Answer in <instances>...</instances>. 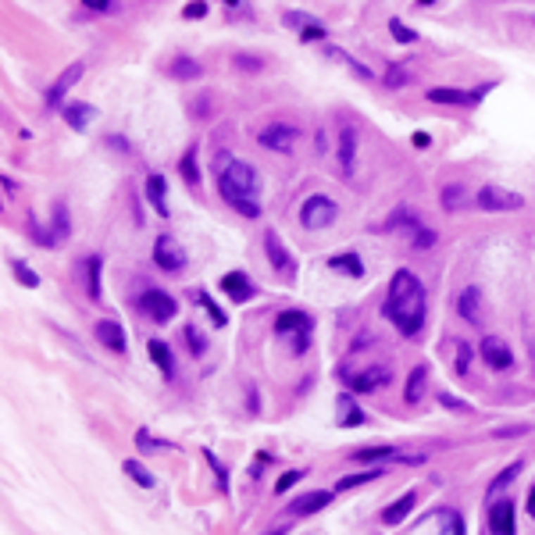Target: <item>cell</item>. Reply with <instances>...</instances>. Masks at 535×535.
I'll list each match as a JSON object with an SVG mask.
<instances>
[{
    "label": "cell",
    "mask_w": 535,
    "mask_h": 535,
    "mask_svg": "<svg viewBox=\"0 0 535 535\" xmlns=\"http://www.w3.org/2000/svg\"><path fill=\"white\" fill-rule=\"evenodd\" d=\"M428 314V300H424V286L414 272L400 268L389 282V296H386V317L396 325L400 336H417Z\"/></svg>",
    "instance_id": "cell-1"
},
{
    "label": "cell",
    "mask_w": 535,
    "mask_h": 535,
    "mask_svg": "<svg viewBox=\"0 0 535 535\" xmlns=\"http://www.w3.org/2000/svg\"><path fill=\"white\" fill-rule=\"evenodd\" d=\"M218 193L229 207H236L246 218H257L260 214V203H257V193H260V179H257V168L246 165V160H236L229 157L225 168L218 175Z\"/></svg>",
    "instance_id": "cell-2"
},
{
    "label": "cell",
    "mask_w": 535,
    "mask_h": 535,
    "mask_svg": "<svg viewBox=\"0 0 535 535\" xmlns=\"http://www.w3.org/2000/svg\"><path fill=\"white\" fill-rule=\"evenodd\" d=\"M336 214H339L336 200H329V196L314 193V196H307V200L300 203V225H303V229H310V232H317V229H329V225L336 222Z\"/></svg>",
    "instance_id": "cell-3"
},
{
    "label": "cell",
    "mask_w": 535,
    "mask_h": 535,
    "mask_svg": "<svg viewBox=\"0 0 535 535\" xmlns=\"http://www.w3.org/2000/svg\"><path fill=\"white\" fill-rule=\"evenodd\" d=\"M474 203H478L482 210H493V214H510V210H521V207H524V196L514 193V189H503V186H496V182H486V186L478 189Z\"/></svg>",
    "instance_id": "cell-4"
},
{
    "label": "cell",
    "mask_w": 535,
    "mask_h": 535,
    "mask_svg": "<svg viewBox=\"0 0 535 535\" xmlns=\"http://www.w3.org/2000/svg\"><path fill=\"white\" fill-rule=\"evenodd\" d=\"M257 139H260V146L275 150V153H293V146L300 143V129L289 122H275V125H264L257 132Z\"/></svg>",
    "instance_id": "cell-5"
},
{
    "label": "cell",
    "mask_w": 535,
    "mask_h": 535,
    "mask_svg": "<svg viewBox=\"0 0 535 535\" xmlns=\"http://www.w3.org/2000/svg\"><path fill=\"white\" fill-rule=\"evenodd\" d=\"M153 260H157V268L160 272H182L186 268V250L179 246V239L175 236H157V243H153Z\"/></svg>",
    "instance_id": "cell-6"
},
{
    "label": "cell",
    "mask_w": 535,
    "mask_h": 535,
    "mask_svg": "<svg viewBox=\"0 0 535 535\" xmlns=\"http://www.w3.org/2000/svg\"><path fill=\"white\" fill-rule=\"evenodd\" d=\"M139 307H143V314H146V317H153V321H157V325L172 321V317H175V310H179V303H175L165 289H146V293L139 296Z\"/></svg>",
    "instance_id": "cell-7"
},
{
    "label": "cell",
    "mask_w": 535,
    "mask_h": 535,
    "mask_svg": "<svg viewBox=\"0 0 535 535\" xmlns=\"http://www.w3.org/2000/svg\"><path fill=\"white\" fill-rule=\"evenodd\" d=\"M82 79V65H72V68H65L61 75H58V82H54L50 89H46V107L50 111H58V107H65V100H68V93H72V86Z\"/></svg>",
    "instance_id": "cell-8"
},
{
    "label": "cell",
    "mask_w": 535,
    "mask_h": 535,
    "mask_svg": "<svg viewBox=\"0 0 535 535\" xmlns=\"http://www.w3.org/2000/svg\"><path fill=\"white\" fill-rule=\"evenodd\" d=\"M264 253H268V260H272V268H279V272H282L286 279H293V272H296V260H293V253L286 250L282 236L268 232V236H264Z\"/></svg>",
    "instance_id": "cell-9"
},
{
    "label": "cell",
    "mask_w": 535,
    "mask_h": 535,
    "mask_svg": "<svg viewBox=\"0 0 535 535\" xmlns=\"http://www.w3.org/2000/svg\"><path fill=\"white\" fill-rule=\"evenodd\" d=\"M457 310H460V317L467 321V325H486V300H482V293H478L474 286L460 289Z\"/></svg>",
    "instance_id": "cell-10"
},
{
    "label": "cell",
    "mask_w": 535,
    "mask_h": 535,
    "mask_svg": "<svg viewBox=\"0 0 535 535\" xmlns=\"http://www.w3.org/2000/svg\"><path fill=\"white\" fill-rule=\"evenodd\" d=\"M482 360H486L489 367H496V371H507L514 364V353H510V346L500 336H486L482 339Z\"/></svg>",
    "instance_id": "cell-11"
},
{
    "label": "cell",
    "mask_w": 535,
    "mask_h": 535,
    "mask_svg": "<svg viewBox=\"0 0 535 535\" xmlns=\"http://www.w3.org/2000/svg\"><path fill=\"white\" fill-rule=\"evenodd\" d=\"M489 531L493 535H517V528H514V503L510 500H496L489 507Z\"/></svg>",
    "instance_id": "cell-12"
},
{
    "label": "cell",
    "mask_w": 535,
    "mask_h": 535,
    "mask_svg": "<svg viewBox=\"0 0 535 535\" xmlns=\"http://www.w3.org/2000/svg\"><path fill=\"white\" fill-rule=\"evenodd\" d=\"M389 364H374V367H367V371H360V374H353V379L346 382L353 393H371V389H379L382 382H389Z\"/></svg>",
    "instance_id": "cell-13"
},
{
    "label": "cell",
    "mask_w": 535,
    "mask_h": 535,
    "mask_svg": "<svg viewBox=\"0 0 535 535\" xmlns=\"http://www.w3.org/2000/svg\"><path fill=\"white\" fill-rule=\"evenodd\" d=\"M96 339H100V346H107L111 353H125V332H122V325L118 321H111V317H103V321H96Z\"/></svg>",
    "instance_id": "cell-14"
},
{
    "label": "cell",
    "mask_w": 535,
    "mask_h": 535,
    "mask_svg": "<svg viewBox=\"0 0 535 535\" xmlns=\"http://www.w3.org/2000/svg\"><path fill=\"white\" fill-rule=\"evenodd\" d=\"M432 103H457V107H467V103H478L482 89L471 93V89H450V86H436V89H428L424 93Z\"/></svg>",
    "instance_id": "cell-15"
},
{
    "label": "cell",
    "mask_w": 535,
    "mask_h": 535,
    "mask_svg": "<svg viewBox=\"0 0 535 535\" xmlns=\"http://www.w3.org/2000/svg\"><path fill=\"white\" fill-rule=\"evenodd\" d=\"M414 503H417V493H414V489H407L403 496H396V500L382 510V524H389V528H393V524H403V521H407V514L414 510Z\"/></svg>",
    "instance_id": "cell-16"
},
{
    "label": "cell",
    "mask_w": 535,
    "mask_h": 535,
    "mask_svg": "<svg viewBox=\"0 0 535 535\" xmlns=\"http://www.w3.org/2000/svg\"><path fill=\"white\" fill-rule=\"evenodd\" d=\"M353 157H357V132L350 125H343L339 129V172H343V179L353 175Z\"/></svg>",
    "instance_id": "cell-17"
},
{
    "label": "cell",
    "mask_w": 535,
    "mask_h": 535,
    "mask_svg": "<svg viewBox=\"0 0 535 535\" xmlns=\"http://www.w3.org/2000/svg\"><path fill=\"white\" fill-rule=\"evenodd\" d=\"M61 111H65V122H68L75 132H86V129H89V122L96 118V107H89V103H79V100L65 103Z\"/></svg>",
    "instance_id": "cell-18"
},
{
    "label": "cell",
    "mask_w": 535,
    "mask_h": 535,
    "mask_svg": "<svg viewBox=\"0 0 535 535\" xmlns=\"http://www.w3.org/2000/svg\"><path fill=\"white\" fill-rule=\"evenodd\" d=\"M329 503H332V493H329V489H314V493H307V496L293 500V503H289V510H293V514H300V517H307V514H317L321 507H329Z\"/></svg>",
    "instance_id": "cell-19"
},
{
    "label": "cell",
    "mask_w": 535,
    "mask_h": 535,
    "mask_svg": "<svg viewBox=\"0 0 535 535\" xmlns=\"http://www.w3.org/2000/svg\"><path fill=\"white\" fill-rule=\"evenodd\" d=\"M146 200L153 203V210L160 214V218H168V182L165 179H160V175H150L146 179Z\"/></svg>",
    "instance_id": "cell-20"
},
{
    "label": "cell",
    "mask_w": 535,
    "mask_h": 535,
    "mask_svg": "<svg viewBox=\"0 0 535 535\" xmlns=\"http://www.w3.org/2000/svg\"><path fill=\"white\" fill-rule=\"evenodd\" d=\"M424 393H428V367H424V364H417V367L407 374L403 400H407V403H421V400H424Z\"/></svg>",
    "instance_id": "cell-21"
},
{
    "label": "cell",
    "mask_w": 535,
    "mask_h": 535,
    "mask_svg": "<svg viewBox=\"0 0 535 535\" xmlns=\"http://www.w3.org/2000/svg\"><path fill=\"white\" fill-rule=\"evenodd\" d=\"M222 289H225V293H229L232 300H239V303L253 296V282H250V279H246L243 272H229V275L222 279Z\"/></svg>",
    "instance_id": "cell-22"
},
{
    "label": "cell",
    "mask_w": 535,
    "mask_h": 535,
    "mask_svg": "<svg viewBox=\"0 0 535 535\" xmlns=\"http://www.w3.org/2000/svg\"><path fill=\"white\" fill-rule=\"evenodd\" d=\"M307 325H310V317H307L303 310H282V314H279V321H275V332H279V336L307 332Z\"/></svg>",
    "instance_id": "cell-23"
},
{
    "label": "cell",
    "mask_w": 535,
    "mask_h": 535,
    "mask_svg": "<svg viewBox=\"0 0 535 535\" xmlns=\"http://www.w3.org/2000/svg\"><path fill=\"white\" fill-rule=\"evenodd\" d=\"M439 200H443V210H464L471 203V193L460 182H446L443 193H439Z\"/></svg>",
    "instance_id": "cell-24"
},
{
    "label": "cell",
    "mask_w": 535,
    "mask_h": 535,
    "mask_svg": "<svg viewBox=\"0 0 535 535\" xmlns=\"http://www.w3.org/2000/svg\"><path fill=\"white\" fill-rule=\"evenodd\" d=\"M382 229H389V232H396V229H407V232H417L421 229V218L410 210V207H396L389 218H386V225Z\"/></svg>",
    "instance_id": "cell-25"
},
{
    "label": "cell",
    "mask_w": 535,
    "mask_h": 535,
    "mask_svg": "<svg viewBox=\"0 0 535 535\" xmlns=\"http://www.w3.org/2000/svg\"><path fill=\"white\" fill-rule=\"evenodd\" d=\"M329 268H336V272H343V275H350V279H360V275H364V264H360L357 253H336V257H329Z\"/></svg>",
    "instance_id": "cell-26"
},
{
    "label": "cell",
    "mask_w": 535,
    "mask_h": 535,
    "mask_svg": "<svg viewBox=\"0 0 535 535\" xmlns=\"http://www.w3.org/2000/svg\"><path fill=\"white\" fill-rule=\"evenodd\" d=\"M150 357H153V364L160 371H165V379H172V374H175V360H172V350L160 339H150Z\"/></svg>",
    "instance_id": "cell-27"
},
{
    "label": "cell",
    "mask_w": 535,
    "mask_h": 535,
    "mask_svg": "<svg viewBox=\"0 0 535 535\" xmlns=\"http://www.w3.org/2000/svg\"><path fill=\"white\" fill-rule=\"evenodd\" d=\"M82 272H86V293H89V300H100V257H86Z\"/></svg>",
    "instance_id": "cell-28"
},
{
    "label": "cell",
    "mask_w": 535,
    "mask_h": 535,
    "mask_svg": "<svg viewBox=\"0 0 535 535\" xmlns=\"http://www.w3.org/2000/svg\"><path fill=\"white\" fill-rule=\"evenodd\" d=\"M72 236V225H68V207L65 203H58L54 207V246H58L61 239H68Z\"/></svg>",
    "instance_id": "cell-29"
},
{
    "label": "cell",
    "mask_w": 535,
    "mask_h": 535,
    "mask_svg": "<svg viewBox=\"0 0 535 535\" xmlns=\"http://www.w3.org/2000/svg\"><path fill=\"white\" fill-rule=\"evenodd\" d=\"M122 471H125V474L136 482V486H143V489H153V474H150V471H146L139 460H125V464H122Z\"/></svg>",
    "instance_id": "cell-30"
},
{
    "label": "cell",
    "mask_w": 535,
    "mask_h": 535,
    "mask_svg": "<svg viewBox=\"0 0 535 535\" xmlns=\"http://www.w3.org/2000/svg\"><path fill=\"white\" fill-rule=\"evenodd\" d=\"M521 467H524V460H514V464H510V467H507L503 474H496V478H493V486H489V496H500V493H503V489L510 486V482H514V478L521 474Z\"/></svg>",
    "instance_id": "cell-31"
},
{
    "label": "cell",
    "mask_w": 535,
    "mask_h": 535,
    "mask_svg": "<svg viewBox=\"0 0 535 535\" xmlns=\"http://www.w3.org/2000/svg\"><path fill=\"white\" fill-rule=\"evenodd\" d=\"M357 460L360 464H374V460H396V450L393 446H367V450H357Z\"/></svg>",
    "instance_id": "cell-32"
},
{
    "label": "cell",
    "mask_w": 535,
    "mask_h": 535,
    "mask_svg": "<svg viewBox=\"0 0 535 535\" xmlns=\"http://www.w3.org/2000/svg\"><path fill=\"white\" fill-rule=\"evenodd\" d=\"M453 367H457V374H460V379H467V374H471V357H474V350L467 346V343H453Z\"/></svg>",
    "instance_id": "cell-33"
},
{
    "label": "cell",
    "mask_w": 535,
    "mask_h": 535,
    "mask_svg": "<svg viewBox=\"0 0 535 535\" xmlns=\"http://www.w3.org/2000/svg\"><path fill=\"white\" fill-rule=\"evenodd\" d=\"M172 75H175V79H200L203 68H200L193 58H175V61H172Z\"/></svg>",
    "instance_id": "cell-34"
},
{
    "label": "cell",
    "mask_w": 535,
    "mask_h": 535,
    "mask_svg": "<svg viewBox=\"0 0 535 535\" xmlns=\"http://www.w3.org/2000/svg\"><path fill=\"white\" fill-rule=\"evenodd\" d=\"M11 272H15V279H18L25 289H36V286H39V275L32 272L25 260H11Z\"/></svg>",
    "instance_id": "cell-35"
},
{
    "label": "cell",
    "mask_w": 535,
    "mask_h": 535,
    "mask_svg": "<svg viewBox=\"0 0 535 535\" xmlns=\"http://www.w3.org/2000/svg\"><path fill=\"white\" fill-rule=\"evenodd\" d=\"M179 175H182L189 186H196V182H200V168H196V153H193V150L179 160Z\"/></svg>",
    "instance_id": "cell-36"
},
{
    "label": "cell",
    "mask_w": 535,
    "mask_h": 535,
    "mask_svg": "<svg viewBox=\"0 0 535 535\" xmlns=\"http://www.w3.org/2000/svg\"><path fill=\"white\" fill-rule=\"evenodd\" d=\"M439 535H467V528H464V517H460L457 510H450V514L443 517V528H439Z\"/></svg>",
    "instance_id": "cell-37"
},
{
    "label": "cell",
    "mask_w": 535,
    "mask_h": 535,
    "mask_svg": "<svg viewBox=\"0 0 535 535\" xmlns=\"http://www.w3.org/2000/svg\"><path fill=\"white\" fill-rule=\"evenodd\" d=\"M382 471L374 467V471H360V474H346V478H339V489H353V486H364V482H371V478H379Z\"/></svg>",
    "instance_id": "cell-38"
},
{
    "label": "cell",
    "mask_w": 535,
    "mask_h": 535,
    "mask_svg": "<svg viewBox=\"0 0 535 535\" xmlns=\"http://www.w3.org/2000/svg\"><path fill=\"white\" fill-rule=\"evenodd\" d=\"M389 32H393V39H396V43H414V39H417V32H414V29H407L400 18H389Z\"/></svg>",
    "instance_id": "cell-39"
},
{
    "label": "cell",
    "mask_w": 535,
    "mask_h": 535,
    "mask_svg": "<svg viewBox=\"0 0 535 535\" xmlns=\"http://www.w3.org/2000/svg\"><path fill=\"white\" fill-rule=\"evenodd\" d=\"M339 410H346V414H343V424H360V421H364L360 407H353V400H350V396H343V400H339Z\"/></svg>",
    "instance_id": "cell-40"
},
{
    "label": "cell",
    "mask_w": 535,
    "mask_h": 535,
    "mask_svg": "<svg viewBox=\"0 0 535 535\" xmlns=\"http://www.w3.org/2000/svg\"><path fill=\"white\" fill-rule=\"evenodd\" d=\"M410 243H414V250H428V246H436V232L417 229V232H410Z\"/></svg>",
    "instance_id": "cell-41"
},
{
    "label": "cell",
    "mask_w": 535,
    "mask_h": 535,
    "mask_svg": "<svg viewBox=\"0 0 535 535\" xmlns=\"http://www.w3.org/2000/svg\"><path fill=\"white\" fill-rule=\"evenodd\" d=\"M407 79H410L407 65H389V68H386V86H403Z\"/></svg>",
    "instance_id": "cell-42"
},
{
    "label": "cell",
    "mask_w": 535,
    "mask_h": 535,
    "mask_svg": "<svg viewBox=\"0 0 535 535\" xmlns=\"http://www.w3.org/2000/svg\"><path fill=\"white\" fill-rule=\"evenodd\" d=\"M329 54H332V58H339L343 65H350V72H353V75H360V79H371V68H364L360 61H353V58H346V54H343V50H329Z\"/></svg>",
    "instance_id": "cell-43"
},
{
    "label": "cell",
    "mask_w": 535,
    "mask_h": 535,
    "mask_svg": "<svg viewBox=\"0 0 535 535\" xmlns=\"http://www.w3.org/2000/svg\"><path fill=\"white\" fill-rule=\"evenodd\" d=\"M186 343H189V350H193V357H200V353H207V343H203V336L193 329V325H186Z\"/></svg>",
    "instance_id": "cell-44"
},
{
    "label": "cell",
    "mask_w": 535,
    "mask_h": 535,
    "mask_svg": "<svg viewBox=\"0 0 535 535\" xmlns=\"http://www.w3.org/2000/svg\"><path fill=\"white\" fill-rule=\"evenodd\" d=\"M196 300H200V303H203V310L214 317V325H225V310H222L218 303H214V300H207L203 293H196Z\"/></svg>",
    "instance_id": "cell-45"
},
{
    "label": "cell",
    "mask_w": 535,
    "mask_h": 535,
    "mask_svg": "<svg viewBox=\"0 0 535 535\" xmlns=\"http://www.w3.org/2000/svg\"><path fill=\"white\" fill-rule=\"evenodd\" d=\"M236 68H243V72H260L264 61L253 58V54H236Z\"/></svg>",
    "instance_id": "cell-46"
},
{
    "label": "cell",
    "mask_w": 535,
    "mask_h": 535,
    "mask_svg": "<svg viewBox=\"0 0 535 535\" xmlns=\"http://www.w3.org/2000/svg\"><path fill=\"white\" fill-rule=\"evenodd\" d=\"M203 457H207V464L214 467V474H218V486H222V493H225V489H229V478H225V467H222V460L214 457L210 450H203Z\"/></svg>",
    "instance_id": "cell-47"
},
{
    "label": "cell",
    "mask_w": 535,
    "mask_h": 535,
    "mask_svg": "<svg viewBox=\"0 0 535 535\" xmlns=\"http://www.w3.org/2000/svg\"><path fill=\"white\" fill-rule=\"evenodd\" d=\"M300 39H303V43H317V39H325V29H321L317 22H310V25L300 29Z\"/></svg>",
    "instance_id": "cell-48"
},
{
    "label": "cell",
    "mask_w": 535,
    "mask_h": 535,
    "mask_svg": "<svg viewBox=\"0 0 535 535\" xmlns=\"http://www.w3.org/2000/svg\"><path fill=\"white\" fill-rule=\"evenodd\" d=\"M300 478H303V467H296V471H286V474L279 478V486H275V489H279V493H286V489H293V486H296Z\"/></svg>",
    "instance_id": "cell-49"
},
{
    "label": "cell",
    "mask_w": 535,
    "mask_h": 535,
    "mask_svg": "<svg viewBox=\"0 0 535 535\" xmlns=\"http://www.w3.org/2000/svg\"><path fill=\"white\" fill-rule=\"evenodd\" d=\"M439 403L443 407H450V410H457V414H464V410H471L464 400H457V396H450V393H439Z\"/></svg>",
    "instance_id": "cell-50"
},
{
    "label": "cell",
    "mask_w": 535,
    "mask_h": 535,
    "mask_svg": "<svg viewBox=\"0 0 535 535\" xmlns=\"http://www.w3.org/2000/svg\"><path fill=\"white\" fill-rule=\"evenodd\" d=\"M524 432H531V424H514V428H496V439H503V436H524Z\"/></svg>",
    "instance_id": "cell-51"
},
{
    "label": "cell",
    "mask_w": 535,
    "mask_h": 535,
    "mask_svg": "<svg viewBox=\"0 0 535 535\" xmlns=\"http://www.w3.org/2000/svg\"><path fill=\"white\" fill-rule=\"evenodd\" d=\"M182 15H186V18H203V15H207V4H203V0H193V4H186Z\"/></svg>",
    "instance_id": "cell-52"
},
{
    "label": "cell",
    "mask_w": 535,
    "mask_h": 535,
    "mask_svg": "<svg viewBox=\"0 0 535 535\" xmlns=\"http://www.w3.org/2000/svg\"><path fill=\"white\" fill-rule=\"evenodd\" d=\"M136 443H139V450H153V439L146 436V428H139V436H136Z\"/></svg>",
    "instance_id": "cell-53"
},
{
    "label": "cell",
    "mask_w": 535,
    "mask_h": 535,
    "mask_svg": "<svg viewBox=\"0 0 535 535\" xmlns=\"http://www.w3.org/2000/svg\"><path fill=\"white\" fill-rule=\"evenodd\" d=\"M82 4H86L89 11H103L107 4H111V0H82Z\"/></svg>",
    "instance_id": "cell-54"
},
{
    "label": "cell",
    "mask_w": 535,
    "mask_h": 535,
    "mask_svg": "<svg viewBox=\"0 0 535 535\" xmlns=\"http://www.w3.org/2000/svg\"><path fill=\"white\" fill-rule=\"evenodd\" d=\"M0 182H4V193H15V189H18V186H15V179H11V175H4V179H0Z\"/></svg>",
    "instance_id": "cell-55"
},
{
    "label": "cell",
    "mask_w": 535,
    "mask_h": 535,
    "mask_svg": "<svg viewBox=\"0 0 535 535\" xmlns=\"http://www.w3.org/2000/svg\"><path fill=\"white\" fill-rule=\"evenodd\" d=\"M528 514H531V517H535V489H531V493H528Z\"/></svg>",
    "instance_id": "cell-56"
},
{
    "label": "cell",
    "mask_w": 535,
    "mask_h": 535,
    "mask_svg": "<svg viewBox=\"0 0 535 535\" xmlns=\"http://www.w3.org/2000/svg\"><path fill=\"white\" fill-rule=\"evenodd\" d=\"M417 4H436V0H417Z\"/></svg>",
    "instance_id": "cell-57"
}]
</instances>
